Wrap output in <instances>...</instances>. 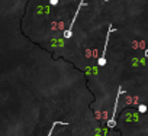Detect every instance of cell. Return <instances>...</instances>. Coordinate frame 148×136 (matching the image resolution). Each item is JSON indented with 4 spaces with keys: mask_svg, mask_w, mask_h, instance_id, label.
<instances>
[{
    "mask_svg": "<svg viewBox=\"0 0 148 136\" xmlns=\"http://www.w3.org/2000/svg\"><path fill=\"white\" fill-rule=\"evenodd\" d=\"M87 3L84 2V0H82V2L79 3V7H77V10H76V13H74V16H73V19H71V22H70V26L62 32V36L65 38V39H70L71 36H73V25H74V22H76V19H77V15L80 13V9L83 7V6H86Z\"/></svg>",
    "mask_w": 148,
    "mask_h": 136,
    "instance_id": "cell-1",
    "label": "cell"
},
{
    "mask_svg": "<svg viewBox=\"0 0 148 136\" xmlns=\"http://www.w3.org/2000/svg\"><path fill=\"white\" fill-rule=\"evenodd\" d=\"M115 31H116V29H115V28H113V26L110 25V26H109V29H108V35H106V39H105V48H103V51H102V55H100V58L97 59V65H99V67H105V65H106V51H108L106 48H108L109 36H110V33H112V32H115Z\"/></svg>",
    "mask_w": 148,
    "mask_h": 136,
    "instance_id": "cell-2",
    "label": "cell"
},
{
    "mask_svg": "<svg viewBox=\"0 0 148 136\" xmlns=\"http://www.w3.org/2000/svg\"><path fill=\"white\" fill-rule=\"evenodd\" d=\"M123 94V90L122 87L118 88V94H116V101H115V109H113V113H112V117L108 120V127L109 129H113L116 126V107H118V101H119V97Z\"/></svg>",
    "mask_w": 148,
    "mask_h": 136,
    "instance_id": "cell-3",
    "label": "cell"
},
{
    "mask_svg": "<svg viewBox=\"0 0 148 136\" xmlns=\"http://www.w3.org/2000/svg\"><path fill=\"white\" fill-rule=\"evenodd\" d=\"M58 124H64V126H67L68 123H67V122H58V120H55V122L52 123V127L49 129V132H48V135H47V136H51V135H52V132H54V129H55V126H58Z\"/></svg>",
    "mask_w": 148,
    "mask_h": 136,
    "instance_id": "cell-4",
    "label": "cell"
},
{
    "mask_svg": "<svg viewBox=\"0 0 148 136\" xmlns=\"http://www.w3.org/2000/svg\"><path fill=\"white\" fill-rule=\"evenodd\" d=\"M138 112L139 113H147V106L145 104H139L138 106Z\"/></svg>",
    "mask_w": 148,
    "mask_h": 136,
    "instance_id": "cell-5",
    "label": "cell"
},
{
    "mask_svg": "<svg viewBox=\"0 0 148 136\" xmlns=\"http://www.w3.org/2000/svg\"><path fill=\"white\" fill-rule=\"evenodd\" d=\"M49 3H51V6H57L58 0H49Z\"/></svg>",
    "mask_w": 148,
    "mask_h": 136,
    "instance_id": "cell-6",
    "label": "cell"
},
{
    "mask_svg": "<svg viewBox=\"0 0 148 136\" xmlns=\"http://www.w3.org/2000/svg\"><path fill=\"white\" fill-rule=\"evenodd\" d=\"M145 58H148V49L145 51Z\"/></svg>",
    "mask_w": 148,
    "mask_h": 136,
    "instance_id": "cell-7",
    "label": "cell"
},
{
    "mask_svg": "<svg viewBox=\"0 0 148 136\" xmlns=\"http://www.w3.org/2000/svg\"><path fill=\"white\" fill-rule=\"evenodd\" d=\"M103 2H109V0H103Z\"/></svg>",
    "mask_w": 148,
    "mask_h": 136,
    "instance_id": "cell-8",
    "label": "cell"
}]
</instances>
